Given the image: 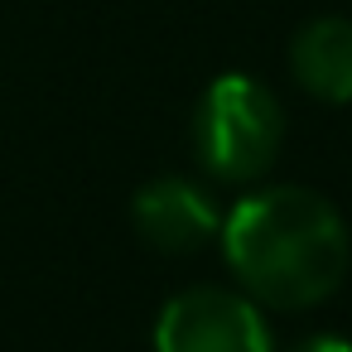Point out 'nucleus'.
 <instances>
[{
  "label": "nucleus",
  "instance_id": "obj_1",
  "mask_svg": "<svg viewBox=\"0 0 352 352\" xmlns=\"http://www.w3.org/2000/svg\"><path fill=\"white\" fill-rule=\"evenodd\" d=\"M222 251L236 285L285 314L323 304L352 261L338 208L299 184L246 193L222 222Z\"/></svg>",
  "mask_w": 352,
  "mask_h": 352
},
{
  "label": "nucleus",
  "instance_id": "obj_2",
  "mask_svg": "<svg viewBox=\"0 0 352 352\" xmlns=\"http://www.w3.org/2000/svg\"><path fill=\"white\" fill-rule=\"evenodd\" d=\"M285 145V111L261 78L222 73L193 107V155L222 184L261 179Z\"/></svg>",
  "mask_w": 352,
  "mask_h": 352
},
{
  "label": "nucleus",
  "instance_id": "obj_3",
  "mask_svg": "<svg viewBox=\"0 0 352 352\" xmlns=\"http://www.w3.org/2000/svg\"><path fill=\"white\" fill-rule=\"evenodd\" d=\"M155 352H275V342L246 289L193 285L160 309Z\"/></svg>",
  "mask_w": 352,
  "mask_h": 352
},
{
  "label": "nucleus",
  "instance_id": "obj_4",
  "mask_svg": "<svg viewBox=\"0 0 352 352\" xmlns=\"http://www.w3.org/2000/svg\"><path fill=\"white\" fill-rule=\"evenodd\" d=\"M131 222H135L140 241L164 256H193L198 246H208L222 232L217 203L193 179H179V174L150 179L131 203Z\"/></svg>",
  "mask_w": 352,
  "mask_h": 352
},
{
  "label": "nucleus",
  "instance_id": "obj_5",
  "mask_svg": "<svg viewBox=\"0 0 352 352\" xmlns=\"http://www.w3.org/2000/svg\"><path fill=\"white\" fill-rule=\"evenodd\" d=\"M289 73L314 102H352V20L318 15L289 39Z\"/></svg>",
  "mask_w": 352,
  "mask_h": 352
},
{
  "label": "nucleus",
  "instance_id": "obj_6",
  "mask_svg": "<svg viewBox=\"0 0 352 352\" xmlns=\"http://www.w3.org/2000/svg\"><path fill=\"white\" fill-rule=\"evenodd\" d=\"M285 352H352V342L347 338H333V333H314V338H299Z\"/></svg>",
  "mask_w": 352,
  "mask_h": 352
}]
</instances>
